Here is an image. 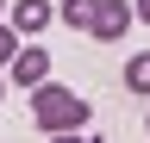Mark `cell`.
Segmentation results:
<instances>
[{"label": "cell", "mask_w": 150, "mask_h": 143, "mask_svg": "<svg viewBox=\"0 0 150 143\" xmlns=\"http://www.w3.org/2000/svg\"><path fill=\"white\" fill-rule=\"evenodd\" d=\"M0 13H6V0H0Z\"/></svg>", "instance_id": "cell-9"}, {"label": "cell", "mask_w": 150, "mask_h": 143, "mask_svg": "<svg viewBox=\"0 0 150 143\" xmlns=\"http://www.w3.org/2000/svg\"><path fill=\"white\" fill-rule=\"evenodd\" d=\"M0 93H6V81H0Z\"/></svg>", "instance_id": "cell-10"}, {"label": "cell", "mask_w": 150, "mask_h": 143, "mask_svg": "<svg viewBox=\"0 0 150 143\" xmlns=\"http://www.w3.org/2000/svg\"><path fill=\"white\" fill-rule=\"evenodd\" d=\"M125 87H131V93H144V100H150V50H138V56L125 62Z\"/></svg>", "instance_id": "cell-6"}, {"label": "cell", "mask_w": 150, "mask_h": 143, "mask_svg": "<svg viewBox=\"0 0 150 143\" xmlns=\"http://www.w3.org/2000/svg\"><path fill=\"white\" fill-rule=\"evenodd\" d=\"M94 13H100V0H63V6H56V19H63L69 31H88Z\"/></svg>", "instance_id": "cell-5"}, {"label": "cell", "mask_w": 150, "mask_h": 143, "mask_svg": "<svg viewBox=\"0 0 150 143\" xmlns=\"http://www.w3.org/2000/svg\"><path fill=\"white\" fill-rule=\"evenodd\" d=\"M6 19L19 25V38H38V31L56 19V6H50V0H13V6H6Z\"/></svg>", "instance_id": "cell-4"}, {"label": "cell", "mask_w": 150, "mask_h": 143, "mask_svg": "<svg viewBox=\"0 0 150 143\" xmlns=\"http://www.w3.org/2000/svg\"><path fill=\"white\" fill-rule=\"evenodd\" d=\"M50 62H56V56H50L44 44H19V56L6 62V81L31 93V87H44V81H50Z\"/></svg>", "instance_id": "cell-2"}, {"label": "cell", "mask_w": 150, "mask_h": 143, "mask_svg": "<svg viewBox=\"0 0 150 143\" xmlns=\"http://www.w3.org/2000/svg\"><path fill=\"white\" fill-rule=\"evenodd\" d=\"M131 19H138V6H125V0H100V13H94L88 38H100V44H119Z\"/></svg>", "instance_id": "cell-3"}, {"label": "cell", "mask_w": 150, "mask_h": 143, "mask_svg": "<svg viewBox=\"0 0 150 143\" xmlns=\"http://www.w3.org/2000/svg\"><path fill=\"white\" fill-rule=\"evenodd\" d=\"M13 56H19V25L6 19V25H0V62H13Z\"/></svg>", "instance_id": "cell-7"}, {"label": "cell", "mask_w": 150, "mask_h": 143, "mask_svg": "<svg viewBox=\"0 0 150 143\" xmlns=\"http://www.w3.org/2000/svg\"><path fill=\"white\" fill-rule=\"evenodd\" d=\"M31 118H38L44 137H69V131H88V124H94V106L75 93V87L44 81V87H31Z\"/></svg>", "instance_id": "cell-1"}, {"label": "cell", "mask_w": 150, "mask_h": 143, "mask_svg": "<svg viewBox=\"0 0 150 143\" xmlns=\"http://www.w3.org/2000/svg\"><path fill=\"white\" fill-rule=\"evenodd\" d=\"M131 6H138V19H144V25H150V0H131Z\"/></svg>", "instance_id": "cell-8"}]
</instances>
